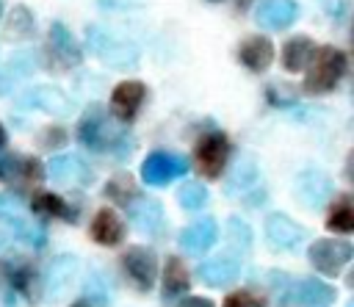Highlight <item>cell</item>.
<instances>
[{
	"label": "cell",
	"instance_id": "obj_1",
	"mask_svg": "<svg viewBox=\"0 0 354 307\" xmlns=\"http://www.w3.org/2000/svg\"><path fill=\"white\" fill-rule=\"evenodd\" d=\"M346 53L332 47V44H324V47H315L313 55H310V64L304 66L307 75H304V91L307 94H326L332 91L343 75H346Z\"/></svg>",
	"mask_w": 354,
	"mask_h": 307
},
{
	"label": "cell",
	"instance_id": "obj_2",
	"mask_svg": "<svg viewBox=\"0 0 354 307\" xmlns=\"http://www.w3.org/2000/svg\"><path fill=\"white\" fill-rule=\"evenodd\" d=\"M77 141L91 152H113L116 147H122L119 152L124 155V149L130 147L124 133H113L111 130L102 105H88L86 108V113L77 122Z\"/></svg>",
	"mask_w": 354,
	"mask_h": 307
},
{
	"label": "cell",
	"instance_id": "obj_3",
	"mask_svg": "<svg viewBox=\"0 0 354 307\" xmlns=\"http://www.w3.org/2000/svg\"><path fill=\"white\" fill-rule=\"evenodd\" d=\"M86 36H88V50L97 53L105 66H111V69H133L138 64V47L133 41L113 39L100 25H88Z\"/></svg>",
	"mask_w": 354,
	"mask_h": 307
},
{
	"label": "cell",
	"instance_id": "obj_4",
	"mask_svg": "<svg viewBox=\"0 0 354 307\" xmlns=\"http://www.w3.org/2000/svg\"><path fill=\"white\" fill-rule=\"evenodd\" d=\"M188 171V160L183 155H174V152H166V149H155L144 158L141 163V180L147 185H169L171 180L183 177Z\"/></svg>",
	"mask_w": 354,
	"mask_h": 307
},
{
	"label": "cell",
	"instance_id": "obj_5",
	"mask_svg": "<svg viewBox=\"0 0 354 307\" xmlns=\"http://www.w3.org/2000/svg\"><path fill=\"white\" fill-rule=\"evenodd\" d=\"M80 271V260L75 254H58L50 260V266L41 274V296L47 301H58L77 279Z\"/></svg>",
	"mask_w": 354,
	"mask_h": 307
},
{
	"label": "cell",
	"instance_id": "obj_6",
	"mask_svg": "<svg viewBox=\"0 0 354 307\" xmlns=\"http://www.w3.org/2000/svg\"><path fill=\"white\" fill-rule=\"evenodd\" d=\"M307 257L315 266V271H321L326 277H337L343 271V266L351 260V243L335 241V238H318L310 243Z\"/></svg>",
	"mask_w": 354,
	"mask_h": 307
},
{
	"label": "cell",
	"instance_id": "obj_7",
	"mask_svg": "<svg viewBox=\"0 0 354 307\" xmlns=\"http://www.w3.org/2000/svg\"><path fill=\"white\" fill-rule=\"evenodd\" d=\"M293 194H296V199H299L304 207L321 210V207L329 202V196H332V180H329V174L321 171V169H304V171H299L296 180H293Z\"/></svg>",
	"mask_w": 354,
	"mask_h": 307
},
{
	"label": "cell",
	"instance_id": "obj_8",
	"mask_svg": "<svg viewBox=\"0 0 354 307\" xmlns=\"http://www.w3.org/2000/svg\"><path fill=\"white\" fill-rule=\"evenodd\" d=\"M122 268L127 274V279L141 290L149 293L155 288V277H158V257L152 249L147 246H133L122 254Z\"/></svg>",
	"mask_w": 354,
	"mask_h": 307
},
{
	"label": "cell",
	"instance_id": "obj_9",
	"mask_svg": "<svg viewBox=\"0 0 354 307\" xmlns=\"http://www.w3.org/2000/svg\"><path fill=\"white\" fill-rule=\"evenodd\" d=\"M194 155H196V169H199L205 177L216 180V177H221V171H224V166H227L230 141H227L224 133H207V136L199 138Z\"/></svg>",
	"mask_w": 354,
	"mask_h": 307
},
{
	"label": "cell",
	"instance_id": "obj_10",
	"mask_svg": "<svg viewBox=\"0 0 354 307\" xmlns=\"http://www.w3.org/2000/svg\"><path fill=\"white\" fill-rule=\"evenodd\" d=\"M47 53H50V58H55V64L61 69L77 66L83 61V50H80L77 39L72 36V30L64 22H53L50 25V30H47Z\"/></svg>",
	"mask_w": 354,
	"mask_h": 307
},
{
	"label": "cell",
	"instance_id": "obj_11",
	"mask_svg": "<svg viewBox=\"0 0 354 307\" xmlns=\"http://www.w3.org/2000/svg\"><path fill=\"white\" fill-rule=\"evenodd\" d=\"M147 100V86L141 80H122L111 91V111L119 122H133Z\"/></svg>",
	"mask_w": 354,
	"mask_h": 307
},
{
	"label": "cell",
	"instance_id": "obj_12",
	"mask_svg": "<svg viewBox=\"0 0 354 307\" xmlns=\"http://www.w3.org/2000/svg\"><path fill=\"white\" fill-rule=\"evenodd\" d=\"M127 213H130V221L138 232L144 235H163V227H166V213H163V205L158 199H147V196H136L130 205H127Z\"/></svg>",
	"mask_w": 354,
	"mask_h": 307
},
{
	"label": "cell",
	"instance_id": "obj_13",
	"mask_svg": "<svg viewBox=\"0 0 354 307\" xmlns=\"http://www.w3.org/2000/svg\"><path fill=\"white\" fill-rule=\"evenodd\" d=\"M299 19L296 0H263L254 11V22L266 30H288Z\"/></svg>",
	"mask_w": 354,
	"mask_h": 307
},
{
	"label": "cell",
	"instance_id": "obj_14",
	"mask_svg": "<svg viewBox=\"0 0 354 307\" xmlns=\"http://www.w3.org/2000/svg\"><path fill=\"white\" fill-rule=\"evenodd\" d=\"M41 174H44V169L39 166L36 158H28V155L22 158L14 152L0 155V180L8 185H33V183H39Z\"/></svg>",
	"mask_w": 354,
	"mask_h": 307
},
{
	"label": "cell",
	"instance_id": "obj_15",
	"mask_svg": "<svg viewBox=\"0 0 354 307\" xmlns=\"http://www.w3.org/2000/svg\"><path fill=\"white\" fill-rule=\"evenodd\" d=\"M19 105L22 108H39V111L53 113V116H66L72 111V100L55 86H36V89L25 91Z\"/></svg>",
	"mask_w": 354,
	"mask_h": 307
},
{
	"label": "cell",
	"instance_id": "obj_16",
	"mask_svg": "<svg viewBox=\"0 0 354 307\" xmlns=\"http://www.w3.org/2000/svg\"><path fill=\"white\" fill-rule=\"evenodd\" d=\"M47 174L50 180L61 185H86L91 180V169L83 163L77 155H55L47 160Z\"/></svg>",
	"mask_w": 354,
	"mask_h": 307
},
{
	"label": "cell",
	"instance_id": "obj_17",
	"mask_svg": "<svg viewBox=\"0 0 354 307\" xmlns=\"http://www.w3.org/2000/svg\"><path fill=\"white\" fill-rule=\"evenodd\" d=\"M266 238L277 249H290L304 238V230L285 213H268L266 216Z\"/></svg>",
	"mask_w": 354,
	"mask_h": 307
},
{
	"label": "cell",
	"instance_id": "obj_18",
	"mask_svg": "<svg viewBox=\"0 0 354 307\" xmlns=\"http://www.w3.org/2000/svg\"><path fill=\"white\" fill-rule=\"evenodd\" d=\"M238 61L249 69V72H266L274 61V44L266 36H249L241 41L238 47Z\"/></svg>",
	"mask_w": 354,
	"mask_h": 307
},
{
	"label": "cell",
	"instance_id": "obj_19",
	"mask_svg": "<svg viewBox=\"0 0 354 307\" xmlns=\"http://www.w3.org/2000/svg\"><path fill=\"white\" fill-rule=\"evenodd\" d=\"M238 271H241V266H238V260L230 257V254L210 257V260L199 263V268H196L199 279H202L205 285H210V288H224V285L235 282V279H238Z\"/></svg>",
	"mask_w": 354,
	"mask_h": 307
},
{
	"label": "cell",
	"instance_id": "obj_20",
	"mask_svg": "<svg viewBox=\"0 0 354 307\" xmlns=\"http://www.w3.org/2000/svg\"><path fill=\"white\" fill-rule=\"evenodd\" d=\"M218 238V227L213 218H199L194 224H188L183 232H180V246L188 252V254H202L207 249H213Z\"/></svg>",
	"mask_w": 354,
	"mask_h": 307
},
{
	"label": "cell",
	"instance_id": "obj_21",
	"mask_svg": "<svg viewBox=\"0 0 354 307\" xmlns=\"http://www.w3.org/2000/svg\"><path fill=\"white\" fill-rule=\"evenodd\" d=\"M285 293H293V296L285 299V304L288 301H299L304 307H326L329 301H335V288H329L326 282H321L315 277L290 285V290H285Z\"/></svg>",
	"mask_w": 354,
	"mask_h": 307
},
{
	"label": "cell",
	"instance_id": "obj_22",
	"mask_svg": "<svg viewBox=\"0 0 354 307\" xmlns=\"http://www.w3.org/2000/svg\"><path fill=\"white\" fill-rule=\"evenodd\" d=\"M91 238L102 246H116L124 241V221L111 210V207H102L97 210V216L91 218V227H88Z\"/></svg>",
	"mask_w": 354,
	"mask_h": 307
},
{
	"label": "cell",
	"instance_id": "obj_23",
	"mask_svg": "<svg viewBox=\"0 0 354 307\" xmlns=\"http://www.w3.org/2000/svg\"><path fill=\"white\" fill-rule=\"evenodd\" d=\"M260 177V166L254 160V155H241L238 163L232 166V171L227 174V183H224V194L235 196V194H243L249 191Z\"/></svg>",
	"mask_w": 354,
	"mask_h": 307
},
{
	"label": "cell",
	"instance_id": "obj_24",
	"mask_svg": "<svg viewBox=\"0 0 354 307\" xmlns=\"http://www.w3.org/2000/svg\"><path fill=\"white\" fill-rule=\"evenodd\" d=\"M188 285H191V277H188V268L183 266V260L169 257L166 260V271H163V301L171 304L174 299L185 296Z\"/></svg>",
	"mask_w": 354,
	"mask_h": 307
},
{
	"label": "cell",
	"instance_id": "obj_25",
	"mask_svg": "<svg viewBox=\"0 0 354 307\" xmlns=\"http://www.w3.org/2000/svg\"><path fill=\"white\" fill-rule=\"evenodd\" d=\"M36 30V19H33V11L28 6H14L11 14L6 17L3 22V33L6 39L11 41H19V39H30Z\"/></svg>",
	"mask_w": 354,
	"mask_h": 307
},
{
	"label": "cell",
	"instance_id": "obj_26",
	"mask_svg": "<svg viewBox=\"0 0 354 307\" xmlns=\"http://www.w3.org/2000/svg\"><path fill=\"white\" fill-rule=\"evenodd\" d=\"M313 41L307 36H293L285 41L282 47V66L288 72H301L307 64H310V55H313Z\"/></svg>",
	"mask_w": 354,
	"mask_h": 307
},
{
	"label": "cell",
	"instance_id": "obj_27",
	"mask_svg": "<svg viewBox=\"0 0 354 307\" xmlns=\"http://www.w3.org/2000/svg\"><path fill=\"white\" fill-rule=\"evenodd\" d=\"M11 285L30 301V304H36L39 301V296L36 293H41V277L30 268V266H14L11 268Z\"/></svg>",
	"mask_w": 354,
	"mask_h": 307
},
{
	"label": "cell",
	"instance_id": "obj_28",
	"mask_svg": "<svg viewBox=\"0 0 354 307\" xmlns=\"http://www.w3.org/2000/svg\"><path fill=\"white\" fill-rule=\"evenodd\" d=\"M33 213H39L44 218H75V213H69L66 202L50 191H39L33 196Z\"/></svg>",
	"mask_w": 354,
	"mask_h": 307
},
{
	"label": "cell",
	"instance_id": "obj_29",
	"mask_svg": "<svg viewBox=\"0 0 354 307\" xmlns=\"http://www.w3.org/2000/svg\"><path fill=\"white\" fill-rule=\"evenodd\" d=\"M326 227L332 232H351L354 230V207H351V199L348 196H340L332 205V210L326 216Z\"/></svg>",
	"mask_w": 354,
	"mask_h": 307
},
{
	"label": "cell",
	"instance_id": "obj_30",
	"mask_svg": "<svg viewBox=\"0 0 354 307\" xmlns=\"http://www.w3.org/2000/svg\"><path fill=\"white\" fill-rule=\"evenodd\" d=\"M105 196H108L111 202L127 207V205L138 196V194H136V185H133V177H127V174H116V177H111L108 185H105Z\"/></svg>",
	"mask_w": 354,
	"mask_h": 307
},
{
	"label": "cell",
	"instance_id": "obj_31",
	"mask_svg": "<svg viewBox=\"0 0 354 307\" xmlns=\"http://www.w3.org/2000/svg\"><path fill=\"white\" fill-rule=\"evenodd\" d=\"M177 199H180V205H183L185 210L194 213V210H202V207L207 205L210 194H207V188H205L199 180H194V183H183V185H180Z\"/></svg>",
	"mask_w": 354,
	"mask_h": 307
},
{
	"label": "cell",
	"instance_id": "obj_32",
	"mask_svg": "<svg viewBox=\"0 0 354 307\" xmlns=\"http://www.w3.org/2000/svg\"><path fill=\"white\" fill-rule=\"evenodd\" d=\"M33 69H36V53L33 50H22V53H14L8 58V69L3 75L8 80L11 77H28V75H33Z\"/></svg>",
	"mask_w": 354,
	"mask_h": 307
},
{
	"label": "cell",
	"instance_id": "obj_33",
	"mask_svg": "<svg viewBox=\"0 0 354 307\" xmlns=\"http://www.w3.org/2000/svg\"><path fill=\"white\" fill-rule=\"evenodd\" d=\"M227 238H230V243L235 246V249H249L252 246V230H249V224L243 221V218H238V216H230L227 218Z\"/></svg>",
	"mask_w": 354,
	"mask_h": 307
},
{
	"label": "cell",
	"instance_id": "obj_34",
	"mask_svg": "<svg viewBox=\"0 0 354 307\" xmlns=\"http://www.w3.org/2000/svg\"><path fill=\"white\" fill-rule=\"evenodd\" d=\"M108 293H111V288H108L105 277L100 271H91L88 279H86V296H88L86 301L88 304H97V307H105L108 304Z\"/></svg>",
	"mask_w": 354,
	"mask_h": 307
},
{
	"label": "cell",
	"instance_id": "obj_35",
	"mask_svg": "<svg viewBox=\"0 0 354 307\" xmlns=\"http://www.w3.org/2000/svg\"><path fill=\"white\" fill-rule=\"evenodd\" d=\"M25 218V210H22V202L14 196V194H0V221L6 224H17Z\"/></svg>",
	"mask_w": 354,
	"mask_h": 307
},
{
	"label": "cell",
	"instance_id": "obj_36",
	"mask_svg": "<svg viewBox=\"0 0 354 307\" xmlns=\"http://www.w3.org/2000/svg\"><path fill=\"white\" fill-rule=\"evenodd\" d=\"M224 307H266V301L260 296L249 293V290H235V293L227 296Z\"/></svg>",
	"mask_w": 354,
	"mask_h": 307
},
{
	"label": "cell",
	"instance_id": "obj_37",
	"mask_svg": "<svg viewBox=\"0 0 354 307\" xmlns=\"http://www.w3.org/2000/svg\"><path fill=\"white\" fill-rule=\"evenodd\" d=\"M39 144H41L44 149H53V147H64V144H66V130L53 124V127H47V130L41 133Z\"/></svg>",
	"mask_w": 354,
	"mask_h": 307
},
{
	"label": "cell",
	"instance_id": "obj_38",
	"mask_svg": "<svg viewBox=\"0 0 354 307\" xmlns=\"http://www.w3.org/2000/svg\"><path fill=\"white\" fill-rule=\"evenodd\" d=\"M177 307H213V301H210V299H202V296H188V299H183Z\"/></svg>",
	"mask_w": 354,
	"mask_h": 307
},
{
	"label": "cell",
	"instance_id": "obj_39",
	"mask_svg": "<svg viewBox=\"0 0 354 307\" xmlns=\"http://www.w3.org/2000/svg\"><path fill=\"white\" fill-rule=\"evenodd\" d=\"M6 246H8V235L0 230V249H6Z\"/></svg>",
	"mask_w": 354,
	"mask_h": 307
},
{
	"label": "cell",
	"instance_id": "obj_40",
	"mask_svg": "<svg viewBox=\"0 0 354 307\" xmlns=\"http://www.w3.org/2000/svg\"><path fill=\"white\" fill-rule=\"evenodd\" d=\"M69 307H91V304H88L86 299H77V301H75V304H69Z\"/></svg>",
	"mask_w": 354,
	"mask_h": 307
},
{
	"label": "cell",
	"instance_id": "obj_41",
	"mask_svg": "<svg viewBox=\"0 0 354 307\" xmlns=\"http://www.w3.org/2000/svg\"><path fill=\"white\" fill-rule=\"evenodd\" d=\"M249 3H252V0H235V6H238V8H246Z\"/></svg>",
	"mask_w": 354,
	"mask_h": 307
},
{
	"label": "cell",
	"instance_id": "obj_42",
	"mask_svg": "<svg viewBox=\"0 0 354 307\" xmlns=\"http://www.w3.org/2000/svg\"><path fill=\"white\" fill-rule=\"evenodd\" d=\"M3 144H6V127L0 124V147H3Z\"/></svg>",
	"mask_w": 354,
	"mask_h": 307
},
{
	"label": "cell",
	"instance_id": "obj_43",
	"mask_svg": "<svg viewBox=\"0 0 354 307\" xmlns=\"http://www.w3.org/2000/svg\"><path fill=\"white\" fill-rule=\"evenodd\" d=\"M0 17H3V0H0Z\"/></svg>",
	"mask_w": 354,
	"mask_h": 307
},
{
	"label": "cell",
	"instance_id": "obj_44",
	"mask_svg": "<svg viewBox=\"0 0 354 307\" xmlns=\"http://www.w3.org/2000/svg\"><path fill=\"white\" fill-rule=\"evenodd\" d=\"M210 3H221V0H210Z\"/></svg>",
	"mask_w": 354,
	"mask_h": 307
}]
</instances>
